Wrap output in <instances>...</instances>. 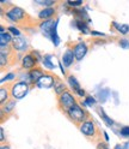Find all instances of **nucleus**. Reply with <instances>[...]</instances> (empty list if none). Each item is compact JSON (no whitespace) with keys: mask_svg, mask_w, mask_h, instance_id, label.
Masks as SVG:
<instances>
[{"mask_svg":"<svg viewBox=\"0 0 129 149\" xmlns=\"http://www.w3.org/2000/svg\"><path fill=\"white\" fill-rule=\"evenodd\" d=\"M75 24H77L78 29H79L80 31H82L84 34H87V33H89V29H87L86 24L84 23V21H79V19H75Z\"/></svg>","mask_w":129,"mask_h":149,"instance_id":"4be33fe9","label":"nucleus"},{"mask_svg":"<svg viewBox=\"0 0 129 149\" xmlns=\"http://www.w3.org/2000/svg\"><path fill=\"white\" fill-rule=\"evenodd\" d=\"M56 25H58V21H55V24L53 25V28H51V31H50V37H51V41L54 42V45H55V46H58V45H59V42H60V40H59V36H58V34H56Z\"/></svg>","mask_w":129,"mask_h":149,"instance_id":"6ab92c4d","label":"nucleus"},{"mask_svg":"<svg viewBox=\"0 0 129 149\" xmlns=\"http://www.w3.org/2000/svg\"><path fill=\"white\" fill-rule=\"evenodd\" d=\"M0 132H1V142H4V139H5V131H4V129L1 127V130H0Z\"/></svg>","mask_w":129,"mask_h":149,"instance_id":"2f4dec72","label":"nucleus"},{"mask_svg":"<svg viewBox=\"0 0 129 149\" xmlns=\"http://www.w3.org/2000/svg\"><path fill=\"white\" fill-rule=\"evenodd\" d=\"M55 8L54 7H45L42 11H40L38 13V18L41 21H48V19H53V16L55 15Z\"/></svg>","mask_w":129,"mask_h":149,"instance_id":"4468645a","label":"nucleus"},{"mask_svg":"<svg viewBox=\"0 0 129 149\" xmlns=\"http://www.w3.org/2000/svg\"><path fill=\"white\" fill-rule=\"evenodd\" d=\"M113 25L114 26H116V29L121 33V34H123V35H126V34H128L129 33V25L128 24H122V25H119V24H117V23H113Z\"/></svg>","mask_w":129,"mask_h":149,"instance_id":"412c9836","label":"nucleus"},{"mask_svg":"<svg viewBox=\"0 0 129 149\" xmlns=\"http://www.w3.org/2000/svg\"><path fill=\"white\" fill-rule=\"evenodd\" d=\"M37 4H41V5H45V6H51V5H56L58 3L56 1H37Z\"/></svg>","mask_w":129,"mask_h":149,"instance_id":"cd10ccee","label":"nucleus"},{"mask_svg":"<svg viewBox=\"0 0 129 149\" xmlns=\"http://www.w3.org/2000/svg\"><path fill=\"white\" fill-rule=\"evenodd\" d=\"M115 149H122V148H121V146H119V144H117V146L115 147Z\"/></svg>","mask_w":129,"mask_h":149,"instance_id":"72a5a7b5","label":"nucleus"},{"mask_svg":"<svg viewBox=\"0 0 129 149\" xmlns=\"http://www.w3.org/2000/svg\"><path fill=\"white\" fill-rule=\"evenodd\" d=\"M8 33H10L11 35H13V37H17V36H19L21 31L17 29V28L14 26H8Z\"/></svg>","mask_w":129,"mask_h":149,"instance_id":"b1692460","label":"nucleus"},{"mask_svg":"<svg viewBox=\"0 0 129 149\" xmlns=\"http://www.w3.org/2000/svg\"><path fill=\"white\" fill-rule=\"evenodd\" d=\"M11 86L10 83H7L6 86H3L1 89H0V104L4 105L7 101L11 100Z\"/></svg>","mask_w":129,"mask_h":149,"instance_id":"f8f14e48","label":"nucleus"},{"mask_svg":"<svg viewBox=\"0 0 129 149\" xmlns=\"http://www.w3.org/2000/svg\"><path fill=\"white\" fill-rule=\"evenodd\" d=\"M1 149H10L8 146H5V144H1Z\"/></svg>","mask_w":129,"mask_h":149,"instance_id":"473e14b6","label":"nucleus"},{"mask_svg":"<svg viewBox=\"0 0 129 149\" xmlns=\"http://www.w3.org/2000/svg\"><path fill=\"white\" fill-rule=\"evenodd\" d=\"M55 24V22H54V19H48V21H43L42 23H41V25H40V28H41V30L47 35V36H50V31H51V28H53V25Z\"/></svg>","mask_w":129,"mask_h":149,"instance_id":"dca6fc26","label":"nucleus"},{"mask_svg":"<svg viewBox=\"0 0 129 149\" xmlns=\"http://www.w3.org/2000/svg\"><path fill=\"white\" fill-rule=\"evenodd\" d=\"M43 65H44V66H47L49 70L54 69V65L50 61V55H45V57L43 58Z\"/></svg>","mask_w":129,"mask_h":149,"instance_id":"5701e85b","label":"nucleus"},{"mask_svg":"<svg viewBox=\"0 0 129 149\" xmlns=\"http://www.w3.org/2000/svg\"><path fill=\"white\" fill-rule=\"evenodd\" d=\"M67 81H68V84L71 86V88L73 89V91H75L77 94L81 90L80 88V84H79V82L77 81V78L73 76V74H69V76L67 77Z\"/></svg>","mask_w":129,"mask_h":149,"instance_id":"a211bd4d","label":"nucleus"},{"mask_svg":"<svg viewBox=\"0 0 129 149\" xmlns=\"http://www.w3.org/2000/svg\"><path fill=\"white\" fill-rule=\"evenodd\" d=\"M119 135L123 137H129V126H123L119 130Z\"/></svg>","mask_w":129,"mask_h":149,"instance_id":"a878e982","label":"nucleus"},{"mask_svg":"<svg viewBox=\"0 0 129 149\" xmlns=\"http://www.w3.org/2000/svg\"><path fill=\"white\" fill-rule=\"evenodd\" d=\"M68 5L72 6V7H75V6L82 5V1H68Z\"/></svg>","mask_w":129,"mask_h":149,"instance_id":"c756f323","label":"nucleus"},{"mask_svg":"<svg viewBox=\"0 0 129 149\" xmlns=\"http://www.w3.org/2000/svg\"><path fill=\"white\" fill-rule=\"evenodd\" d=\"M11 46H12V48L16 52H23V51H25L27 48V42L25 41L24 37L17 36V37H13V40L11 42Z\"/></svg>","mask_w":129,"mask_h":149,"instance_id":"9d476101","label":"nucleus"},{"mask_svg":"<svg viewBox=\"0 0 129 149\" xmlns=\"http://www.w3.org/2000/svg\"><path fill=\"white\" fill-rule=\"evenodd\" d=\"M74 105H77V101H75L74 96L72 95V93L69 90L64 91L63 94L58 96V107L61 112H63L64 114H66Z\"/></svg>","mask_w":129,"mask_h":149,"instance_id":"39448f33","label":"nucleus"},{"mask_svg":"<svg viewBox=\"0 0 129 149\" xmlns=\"http://www.w3.org/2000/svg\"><path fill=\"white\" fill-rule=\"evenodd\" d=\"M98 112H99V116L102 117V119L105 122V124L108 125V126H113L114 125V120L113 119H110L106 114H105V112L103 111V108H98Z\"/></svg>","mask_w":129,"mask_h":149,"instance_id":"aec40b11","label":"nucleus"},{"mask_svg":"<svg viewBox=\"0 0 129 149\" xmlns=\"http://www.w3.org/2000/svg\"><path fill=\"white\" fill-rule=\"evenodd\" d=\"M96 104V100L92 97V96H86L85 101H84V105L86 106H92V105H95Z\"/></svg>","mask_w":129,"mask_h":149,"instance_id":"393cba45","label":"nucleus"},{"mask_svg":"<svg viewBox=\"0 0 129 149\" xmlns=\"http://www.w3.org/2000/svg\"><path fill=\"white\" fill-rule=\"evenodd\" d=\"M97 149H109V146L105 142H99L97 144Z\"/></svg>","mask_w":129,"mask_h":149,"instance_id":"c85d7f7f","label":"nucleus"},{"mask_svg":"<svg viewBox=\"0 0 129 149\" xmlns=\"http://www.w3.org/2000/svg\"><path fill=\"white\" fill-rule=\"evenodd\" d=\"M17 63V54L16 51L12 48L11 45L1 46V54H0V65H1V71L6 68H11Z\"/></svg>","mask_w":129,"mask_h":149,"instance_id":"20e7f679","label":"nucleus"},{"mask_svg":"<svg viewBox=\"0 0 129 149\" xmlns=\"http://www.w3.org/2000/svg\"><path fill=\"white\" fill-rule=\"evenodd\" d=\"M74 60H75V57H74V52H73V49L72 48H67V51L63 53V55H62V61H63V65L64 66H67V68H69L71 65L74 63Z\"/></svg>","mask_w":129,"mask_h":149,"instance_id":"ddd939ff","label":"nucleus"},{"mask_svg":"<svg viewBox=\"0 0 129 149\" xmlns=\"http://www.w3.org/2000/svg\"><path fill=\"white\" fill-rule=\"evenodd\" d=\"M16 101L14 99H11L10 101H7L6 104L1 105V113H5V114H11L12 113V111L16 106Z\"/></svg>","mask_w":129,"mask_h":149,"instance_id":"f3484780","label":"nucleus"},{"mask_svg":"<svg viewBox=\"0 0 129 149\" xmlns=\"http://www.w3.org/2000/svg\"><path fill=\"white\" fill-rule=\"evenodd\" d=\"M54 83H55V74L45 72L43 74V77L36 83V86L40 88H51L54 87Z\"/></svg>","mask_w":129,"mask_h":149,"instance_id":"1a4fd4ad","label":"nucleus"},{"mask_svg":"<svg viewBox=\"0 0 129 149\" xmlns=\"http://www.w3.org/2000/svg\"><path fill=\"white\" fill-rule=\"evenodd\" d=\"M118 45L119 46H121V47L122 48H129V41L128 40H126V39H122L121 41H118Z\"/></svg>","mask_w":129,"mask_h":149,"instance_id":"bb28decb","label":"nucleus"},{"mask_svg":"<svg viewBox=\"0 0 129 149\" xmlns=\"http://www.w3.org/2000/svg\"><path fill=\"white\" fill-rule=\"evenodd\" d=\"M45 73V71H43L41 68L38 66H36L32 70L29 71V79H30V83H32V84H36L42 77H43V74Z\"/></svg>","mask_w":129,"mask_h":149,"instance_id":"9b49d317","label":"nucleus"},{"mask_svg":"<svg viewBox=\"0 0 129 149\" xmlns=\"http://www.w3.org/2000/svg\"><path fill=\"white\" fill-rule=\"evenodd\" d=\"M40 54L38 52H36V51H31L29 53H26L23 59H22V68L25 69V70H32L34 68L37 66V61L40 59Z\"/></svg>","mask_w":129,"mask_h":149,"instance_id":"0eeeda50","label":"nucleus"},{"mask_svg":"<svg viewBox=\"0 0 129 149\" xmlns=\"http://www.w3.org/2000/svg\"><path fill=\"white\" fill-rule=\"evenodd\" d=\"M79 130L80 132L84 135L89 141L91 142H102L100 139H102V135H100V130L99 127L97 126V124L93 122V119L90 118L89 120L84 122L80 126H79Z\"/></svg>","mask_w":129,"mask_h":149,"instance_id":"f03ea898","label":"nucleus"},{"mask_svg":"<svg viewBox=\"0 0 129 149\" xmlns=\"http://www.w3.org/2000/svg\"><path fill=\"white\" fill-rule=\"evenodd\" d=\"M5 15L8 21L16 23L17 25H19L22 28H32L35 25H37L38 23L29 13L25 12L22 7H18V6H11V8H7Z\"/></svg>","mask_w":129,"mask_h":149,"instance_id":"f257e3e1","label":"nucleus"},{"mask_svg":"<svg viewBox=\"0 0 129 149\" xmlns=\"http://www.w3.org/2000/svg\"><path fill=\"white\" fill-rule=\"evenodd\" d=\"M73 52L77 61H80L87 53V45L85 42H74L73 43Z\"/></svg>","mask_w":129,"mask_h":149,"instance_id":"6e6552de","label":"nucleus"},{"mask_svg":"<svg viewBox=\"0 0 129 149\" xmlns=\"http://www.w3.org/2000/svg\"><path fill=\"white\" fill-rule=\"evenodd\" d=\"M29 89H30L29 82L21 81V82L13 83V84L11 86V96L14 100H21L27 94Z\"/></svg>","mask_w":129,"mask_h":149,"instance_id":"423d86ee","label":"nucleus"},{"mask_svg":"<svg viewBox=\"0 0 129 149\" xmlns=\"http://www.w3.org/2000/svg\"><path fill=\"white\" fill-rule=\"evenodd\" d=\"M14 77V73H8L6 77H3L1 78V82H5V81H7V79H12Z\"/></svg>","mask_w":129,"mask_h":149,"instance_id":"7c9ffc66","label":"nucleus"},{"mask_svg":"<svg viewBox=\"0 0 129 149\" xmlns=\"http://www.w3.org/2000/svg\"><path fill=\"white\" fill-rule=\"evenodd\" d=\"M66 116L69 118L71 122H73V124H74L75 126H80L84 122H86V120H89L91 117H90V113L87 111H85L84 108H82L80 105H74L73 106L67 113Z\"/></svg>","mask_w":129,"mask_h":149,"instance_id":"7ed1b4c3","label":"nucleus"},{"mask_svg":"<svg viewBox=\"0 0 129 149\" xmlns=\"http://www.w3.org/2000/svg\"><path fill=\"white\" fill-rule=\"evenodd\" d=\"M54 90H55V94L58 96H60L61 94H63L64 91H67V87L64 86L63 81H61L59 77L55 76V83H54Z\"/></svg>","mask_w":129,"mask_h":149,"instance_id":"2eb2a0df","label":"nucleus"}]
</instances>
